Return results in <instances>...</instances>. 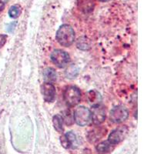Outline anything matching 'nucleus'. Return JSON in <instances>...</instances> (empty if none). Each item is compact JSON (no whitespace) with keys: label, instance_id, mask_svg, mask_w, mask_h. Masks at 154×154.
Listing matches in <instances>:
<instances>
[{"label":"nucleus","instance_id":"nucleus-1","mask_svg":"<svg viewBox=\"0 0 154 154\" xmlns=\"http://www.w3.org/2000/svg\"><path fill=\"white\" fill-rule=\"evenodd\" d=\"M56 39L63 46L68 47L73 43L75 40V32L69 25H63L56 32Z\"/></svg>","mask_w":154,"mask_h":154},{"label":"nucleus","instance_id":"nucleus-2","mask_svg":"<svg viewBox=\"0 0 154 154\" xmlns=\"http://www.w3.org/2000/svg\"><path fill=\"white\" fill-rule=\"evenodd\" d=\"M74 120L79 126H87L92 120L91 111L85 106H78L74 111Z\"/></svg>","mask_w":154,"mask_h":154},{"label":"nucleus","instance_id":"nucleus-3","mask_svg":"<svg viewBox=\"0 0 154 154\" xmlns=\"http://www.w3.org/2000/svg\"><path fill=\"white\" fill-rule=\"evenodd\" d=\"M64 100L69 106H75L81 100V92L75 86H69L64 92Z\"/></svg>","mask_w":154,"mask_h":154},{"label":"nucleus","instance_id":"nucleus-4","mask_svg":"<svg viewBox=\"0 0 154 154\" xmlns=\"http://www.w3.org/2000/svg\"><path fill=\"white\" fill-rule=\"evenodd\" d=\"M50 58L55 65L60 68L66 67L70 61V58L68 53L60 49L53 51L51 54Z\"/></svg>","mask_w":154,"mask_h":154},{"label":"nucleus","instance_id":"nucleus-5","mask_svg":"<svg viewBox=\"0 0 154 154\" xmlns=\"http://www.w3.org/2000/svg\"><path fill=\"white\" fill-rule=\"evenodd\" d=\"M129 116L127 109L123 106H116L111 110L109 114V119L114 123H121L124 122Z\"/></svg>","mask_w":154,"mask_h":154},{"label":"nucleus","instance_id":"nucleus-6","mask_svg":"<svg viewBox=\"0 0 154 154\" xmlns=\"http://www.w3.org/2000/svg\"><path fill=\"white\" fill-rule=\"evenodd\" d=\"M128 133V128L126 126H122L116 128L109 134L108 142L111 145H116L122 142Z\"/></svg>","mask_w":154,"mask_h":154},{"label":"nucleus","instance_id":"nucleus-7","mask_svg":"<svg viewBox=\"0 0 154 154\" xmlns=\"http://www.w3.org/2000/svg\"><path fill=\"white\" fill-rule=\"evenodd\" d=\"M91 116L94 124L100 125L103 123L106 119V109L104 106L101 105L93 106Z\"/></svg>","mask_w":154,"mask_h":154},{"label":"nucleus","instance_id":"nucleus-8","mask_svg":"<svg viewBox=\"0 0 154 154\" xmlns=\"http://www.w3.org/2000/svg\"><path fill=\"white\" fill-rule=\"evenodd\" d=\"M42 93L45 101L52 103L56 96V88L50 82H45L42 86Z\"/></svg>","mask_w":154,"mask_h":154},{"label":"nucleus","instance_id":"nucleus-9","mask_svg":"<svg viewBox=\"0 0 154 154\" xmlns=\"http://www.w3.org/2000/svg\"><path fill=\"white\" fill-rule=\"evenodd\" d=\"M61 143L63 146L68 149V148H74L77 146L76 136L72 132H68L64 136L61 137Z\"/></svg>","mask_w":154,"mask_h":154},{"label":"nucleus","instance_id":"nucleus-10","mask_svg":"<svg viewBox=\"0 0 154 154\" xmlns=\"http://www.w3.org/2000/svg\"><path fill=\"white\" fill-rule=\"evenodd\" d=\"M106 130L103 127H96L89 132L87 137L90 143H96L106 135Z\"/></svg>","mask_w":154,"mask_h":154},{"label":"nucleus","instance_id":"nucleus-11","mask_svg":"<svg viewBox=\"0 0 154 154\" xmlns=\"http://www.w3.org/2000/svg\"><path fill=\"white\" fill-rule=\"evenodd\" d=\"M78 7L79 10L88 13L93 10L95 6L94 0H78Z\"/></svg>","mask_w":154,"mask_h":154},{"label":"nucleus","instance_id":"nucleus-12","mask_svg":"<svg viewBox=\"0 0 154 154\" xmlns=\"http://www.w3.org/2000/svg\"><path fill=\"white\" fill-rule=\"evenodd\" d=\"M43 77L46 82H50L51 83V82H55L56 80L57 75H56V72L54 69L47 68L44 70Z\"/></svg>","mask_w":154,"mask_h":154},{"label":"nucleus","instance_id":"nucleus-13","mask_svg":"<svg viewBox=\"0 0 154 154\" xmlns=\"http://www.w3.org/2000/svg\"><path fill=\"white\" fill-rule=\"evenodd\" d=\"M87 97L89 103L91 104H93V106L100 105V103L102 100L100 94L98 92H96V90L89 91V93H88Z\"/></svg>","mask_w":154,"mask_h":154},{"label":"nucleus","instance_id":"nucleus-14","mask_svg":"<svg viewBox=\"0 0 154 154\" xmlns=\"http://www.w3.org/2000/svg\"><path fill=\"white\" fill-rule=\"evenodd\" d=\"M53 126H54L55 130L59 133H63V117L60 115H56L53 116Z\"/></svg>","mask_w":154,"mask_h":154},{"label":"nucleus","instance_id":"nucleus-15","mask_svg":"<svg viewBox=\"0 0 154 154\" xmlns=\"http://www.w3.org/2000/svg\"><path fill=\"white\" fill-rule=\"evenodd\" d=\"M111 146L112 145H111L108 141H107V142L104 141V142L100 143H99L98 145L96 146V151L98 152H100V153H105V152L110 150Z\"/></svg>","mask_w":154,"mask_h":154},{"label":"nucleus","instance_id":"nucleus-16","mask_svg":"<svg viewBox=\"0 0 154 154\" xmlns=\"http://www.w3.org/2000/svg\"><path fill=\"white\" fill-rule=\"evenodd\" d=\"M21 8L19 5H14L11 6L9 10V16L12 19H16L20 15Z\"/></svg>","mask_w":154,"mask_h":154},{"label":"nucleus","instance_id":"nucleus-17","mask_svg":"<svg viewBox=\"0 0 154 154\" xmlns=\"http://www.w3.org/2000/svg\"><path fill=\"white\" fill-rule=\"evenodd\" d=\"M78 72V70L76 69H75L74 66H71L70 68H69L68 69L66 70V76L67 78H70V79H72V78H75V76L76 75V74Z\"/></svg>","mask_w":154,"mask_h":154},{"label":"nucleus","instance_id":"nucleus-18","mask_svg":"<svg viewBox=\"0 0 154 154\" xmlns=\"http://www.w3.org/2000/svg\"><path fill=\"white\" fill-rule=\"evenodd\" d=\"M6 0H0V11H2L5 6Z\"/></svg>","mask_w":154,"mask_h":154},{"label":"nucleus","instance_id":"nucleus-19","mask_svg":"<svg viewBox=\"0 0 154 154\" xmlns=\"http://www.w3.org/2000/svg\"><path fill=\"white\" fill-rule=\"evenodd\" d=\"M16 22H14V23H11V24L9 26V27H8V28H7L8 31H9V32H12V30L14 29L15 26H16Z\"/></svg>","mask_w":154,"mask_h":154},{"label":"nucleus","instance_id":"nucleus-20","mask_svg":"<svg viewBox=\"0 0 154 154\" xmlns=\"http://www.w3.org/2000/svg\"><path fill=\"white\" fill-rule=\"evenodd\" d=\"M99 1H100V2H107L109 0H99Z\"/></svg>","mask_w":154,"mask_h":154}]
</instances>
